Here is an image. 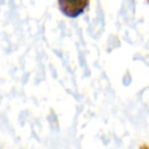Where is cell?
<instances>
[{"instance_id":"3","label":"cell","mask_w":149,"mask_h":149,"mask_svg":"<svg viewBox=\"0 0 149 149\" xmlns=\"http://www.w3.org/2000/svg\"><path fill=\"white\" fill-rule=\"evenodd\" d=\"M147 2H149V0H147Z\"/></svg>"},{"instance_id":"2","label":"cell","mask_w":149,"mask_h":149,"mask_svg":"<svg viewBox=\"0 0 149 149\" xmlns=\"http://www.w3.org/2000/svg\"><path fill=\"white\" fill-rule=\"evenodd\" d=\"M139 149H149V146L148 144H146V143H143V144H141L140 146V148Z\"/></svg>"},{"instance_id":"1","label":"cell","mask_w":149,"mask_h":149,"mask_svg":"<svg viewBox=\"0 0 149 149\" xmlns=\"http://www.w3.org/2000/svg\"><path fill=\"white\" fill-rule=\"evenodd\" d=\"M59 10L70 19L81 15L88 7L90 0H57Z\"/></svg>"}]
</instances>
